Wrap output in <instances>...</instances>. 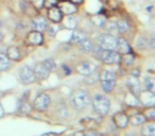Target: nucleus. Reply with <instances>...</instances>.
Returning <instances> with one entry per match:
<instances>
[{"label":"nucleus","mask_w":155,"mask_h":136,"mask_svg":"<svg viewBox=\"0 0 155 136\" xmlns=\"http://www.w3.org/2000/svg\"><path fill=\"white\" fill-rule=\"evenodd\" d=\"M70 103L77 110H83L91 104V98H89L87 91H83V89H77L71 94Z\"/></svg>","instance_id":"1"},{"label":"nucleus","mask_w":155,"mask_h":136,"mask_svg":"<svg viewBox=\"0 0 155 136\" xmlns=\"http://www.w3.org/2000/svg\"><path fill=\"white\" fill-rule=\"evenodd\" d=\"M91 103H93V106H94V108H95V111L99 115L104 116V115L108 114V112H110V102L105 96L97 94V95L94 96L93 100H91Z\"/></svg>","instance_id":"2"},{"label":"nucleus","mask_w":155,"mask_h":136,"mask_svg":"<svg viewBox=\"0 0 155 136\" xmlns=\"http://www.w3.org/2000/svg\"><path fill=\"white\" fill-rule=\"evenodd\" d=\"M118 44V37L110 33L101 34L98 37V45L101 46L104 50H116Z\"/></svg>","instance_id":"3"},{"label":"nucleus","mask_w":155,"mask_h":136,"mask_svg":"<svg viewBox=\"0 0 155 136\" xmlns=\"http://www.w3.org/2000/svg\"><path fill=\"white\" fill-rule=\"evenodd\" d=\"M101 61L104 64L107 65L118 64L121 61V54L118 53L116 50H103L101 55Z\"/></svg>","instance_id":"4"},{"label":"nucleus","mask_w":155,"mask_h":136,"mask_svg":"<svg viewBox=\"0 0 155 136\" xmlns=\"http://www.w3.org/2000/svg\"><path fill=\"white\" fill-rule=\"evenodd\" d=\"M18 77L19 80L21 81L24 84H32L36 80V77L33 71V69H31L29 66H24L19 69L18 72Z\"/></svg>","instance_id":"5"},{"label":"nucleus","mask_w":155,"mask_h":136,"mask_svg":"<svg viewBox=\"0 0 155 136\" xmlns=\"http://www.w3.org/2000/svg\"><path fill=\"white\" fill-rule=\"evenodd\" d=\"M50 97L47 95V94H39L35 97L34 101H33V106L36 108L39 112H43V111H46L50 105Z\"/></svg>","instance_id":"6"},{"label":"nucleus","mask_w":155,"mask_h":136,"mask_svg":"<svg viewBox=\"0 0 155 136\" xmlns=\"http://www.w3.org/2000/svg\"><path fill=\"white\" fill-rule=\"evenodd\" d=\"M138 101L141 102L142 105L147 106V108L155 106V95L148 89L144 91H140L138 95Z\"/></svg>","instance_id":"7"},{"label":"nucleus","mask_w":155,"mask_h":136,"mask_svg":"<svg viewBox=\"0 0 155 136\" xmlns=\"http://www.w3.org/2000/svg\"><path fill=\"white\" fill-rule=\"evenodd\" d=\"M97 70V65L93 62H82L77 66V71L82 76H88Z\"/></svg>","instance_id":"8"},{"label":"nucleus","mask_w":155,"mask_h":136,"mask_svg":"<svg viewBox=\"0 0 155 136\" xmlns=\"http://www.w3.org/2000/svg\"><path fill=\"white\" fill-rule=\"evenodd\" d=\"M33 71H34L36 79H39V80H45V79H47L48 77H49L51 70H50L49 68H48V67L46 66L43 62H41V63H37V64L35 65Z\"/></svg>","instance_id":"9"},{"label":"nucleus","mask_w":155,"mask_h":136,"mask_svg":"<svg viewBox=\"0 0 155 136\" xmlns=\"http://www.w3.org/2000/svg\"><path fill=\"white\" fill-rule=\"evenodd\" d=\"M63 12L61 11V9L56 5H53V7H50L49 10H48V18L51 20L54 24H58L63 20Z\"/></svg>","instance_id":"10"},{"label":"nucleus","mask_w":155,"mask_h":136,"mask_svg":"<svg viewBox=\"0 0 155 136\" xmlns=\"http://www.w3.org/2000/svg\"><path fill=\"white\" fill-rule=\"evenodd\" d=\"M27 41H28V44H30L32 46H39L43 44L44 36L41 34V32L33 30L27 35Z\"/></svg>","instance_id":"11"},{"label":"nucleus","mask_w":155,"mask_h":136,"mask_svg":"<svg viewBox=\"0 0 155 136\" xmlns=\"http://www.w3.org/2000/svg\"><path fill=\"white\" fill-rule=\"evenodd\" d=\"M31 27L34 31H38V32H44V31L47 30L48 25H47V20L45 19L41 16H37L34 17L31 22Z\"/></svg>","instance_id":"12"},{"label":"nucleus","mask_w":155,"mask_h":136,"mask_svg":"<svg viewBox=\"0 0 155 136\" xmlns=\"http://www.w3.org/2000/svg\"><path fill=\"white\" fill-rule=\"evenodd\" d=\"M127 85L129 87L130 91H131L133 95L138 96L140 93V83L138 81L137 77L134 76H130L129 78L127 79Z\"/></svg>","instance_id":"13"},{"label":"nucleus","mask_w":155,"mask_h":136,"mask_svg":"<svg viewBox=\"0 0 155 136\" xmlns=\"http://www.w3.org/2000/svg\"><path fill=\"white\" fill-rule=\"evenodd\" d=\"M116 51L118 53L122 54H127V53H131L132 52V47L129 44V41L124 38V37H119L118 38V44H117V48Z\"/></svg>","instance_id":"14"},{"label":"nucleus","mask_w":155,"mask_h":136,"mask_svg":"<svg viewBox=\"0 0 155 136\" xmlns=\"http://www.w3.org/2000/svg\"><path fill=\"white\" fill-rule=\"evenodd\" d=\"M58 8L63 12V14H66V15H73V14H75L78 12L77 5H73L72 2H69L68 0L67 1H62Z\"/></svg>","instance_id":"15"},{"label":"nucleus","mask_w":155,"mask_h":136,"mask_svg":"<svg viewBox=\"0 0 155 136\" xmlns=\"http://www.w3.org/2000/svg\"><path fill=\"white\" fill-rule=\"evenodd\" d=\"M113 120H114L115 124H116L118 128H120V129H124V128L127 125V123H129L130 119H129V117L124 114V113L120 112V113H116V114L114 115Z\"/></svg>","instance_id":"16"},{"label":"nucleus","mask_w":155,"mask_h":136,"mask_svg":"<svg viewBox=\"0 0 155 136\" xmlns=\"http://www.w3.org/2000/svg\"><path fill=\"white\" fill-rule=\"evenodd\" d=\"M7 56L10 61H18L20 58V51L16 46H11L7 50Z\"/></svg>","instance_id":"17"},{"label":"nucleus","mask_w":155,"mask_h":136,"mask_svg":"<svg viewBox=\"0 0 155 136\" xmlns=\"http://www.w3.org/2000/svg\"><path fill=\"white\" fill-rule=\"evenodd\" d=\"M86 38V34L84 32L80 30H75L73 31V33L71 34V37H70V43L72 44H80L82 41Z\"/></svg>","instance_id":"18"},{"label":"nucleus","mask_w":155,"mask_h":136,"mask_svg":"<svg viewBox=\"0 0 155 136\" xmlns=\"http://www.w3.org/2000/svg\"><path fill=\"white\" fill-rule=\"evenodd\" d=\"M117 22V30H118V32L120 33V34H125V33L130 30V28H131L129 22H127V19H124V18L119 19L118 22Z\"/></svg>","instance_id":"19"},{"label":"nucleus","mask_w":155,"mask_h":136,"mask_svg":"<svg viewBox=\"0 0 155 136\" xmlns=\"http://www.w3.org/2000/svg\"><path fill=\"white\" fill-rule=\"evenodd\" d=\"M141 134L143 136H155V122H149L142 127Z\"/></svg>","instance_id":"20"},{"label":"nucleus","mask_w":155,"mask_h":136,"mask_svg":"<svg viewBox=\"0 0 155 136\" xmlns=\"http://www.w3.org/2000/svg\"><path fill=\"white\" fill-rule=\"evenodd\" d=\"M106 17L101 14H97V15H94L91 17V22L94 24V26L98 27V28H102V27L105 26L106 24Z\"/></svg>","instance_id":"21"},{"label":"nucleus","mask_w":155,"mask_h":136,"mask_svg":"<svg viewBox=\"0 0 155 136\" xmlns=\"http://www.w3.org/2000/svg\"><path fill=\"white\" fill-rule=\"evenodd\" d=\"M79 45V49L81 50L82 52H91L93 50V47H94V44L91 39H87L85 38L84 41H82L80 44H78Z\"/></svg>","instance_id":"22"},{"label":"nucleus","mask_w":155,"mask_h":136,"mask_svg":"<svg viewBox=\"0 0 155 136\" xmlns=\"http://www.w3.org/2000/svg\"><path fill=\"white\" fill-rule=\"evenodd\" d=\"M64 26L65 28L70 29V30H74L78 26V20L72 15H67V17L64 20Z\"/></svg>","instance_id":"23"},{"label":"nucleus","mask_w":155,"mask_h":136,"mask_svg":"<svg viewBox=\"0 0 155 136\" xmlns=\"http://www.w3.org/2000/svg\"><path fill=\"white\" fill-rule=\"evenodd\" d=\"M116 86V80H103L101 81V87L105 93H110Z\"/></svg>","instance_id":"24"},{"label":"nucleus","mask_w":155,"mask_h":136,"mask_svg":"<svg viewBox=\"0 0 155 136\" xmlns=\"http://www.w3.org/2000/svg\"><path fill=\"white\" fill-rule=\"evenodd\" d=\"M146 121H147V118L144 117L143 114H136L130 119L129 122H131L133 125H141V124H143Z\"/></svg>","instance_id":"25"},{"label":"nucleus","mask_w":155,"mask_h":136,"mask_svg":"<svg viewBox=\"0 0 155 136\" xmlns=\"http://www.w3.org/2000/svg\"><path fill=\"white\" fill-rule=\"evenodd\" d=\"M10 58L7 56V54L0 53V70L1 71H5V70H8L10 67Z\"/></svg>","instance_id":"26"},{"label":"nucleus","mask_w":155,"mask_h":136,"mask_svg":"<svg viewBox=\"0 0 155 136\" xmlns=\"http://www.w3.org/2000/svg\"><path fill=\"white\" fill-rule=\"evenodd\" d=\"M134 60H135V56H134V54L131 52V53L122 54V55H121V61H120V62H122L123 65H125V66L130 67V66H132V65H133Z\"/></svg>","instance_id":"27"},{"label":"nucleus","mask_w":155,"mask_h":136,"mask_svg":"<svg viewBox=\"0 0 155 136\" xmlns=\"http://www.w3.org/2000/svg\"><path fill=\"white\" fill-rule=\"evenodd\" d=\"M100 80H116V74L114 71H110V70H102L99 75Z\"/></svg>","instance_id":"28"},{"label":"nucleus","mask_w":155,"mask_h":136,"mask_svg":"<svg viewBox=\"0 0 155 136\" xmlns=\"http://www.w3.org/2000/svg\"><path fill=\"white\" fill-rule=\"evenodd\" d=\"M99 79H100L99 74H97V72L95 71V72H93V74L88 75V76H85L84 82L88 85H93V84H95Z\"/></svg>","instance_id":"29"},{"label":"nucleus","mask_w":155,"mask_h":136,"mask_svg":"<svg viewBox=\"0 0 155 136\" xmlns=\"http://www.w3.org/2000/svg\"><path fill=\"white\" fill-rule=\"evenodd\" d=\"M125 103L127 104H129V105H133V106H135V105H137L138 104V98H137V96H135V95H133L132 93H130V94H127V96H125Z\"/></svg>","instance_id":"30"},{"label":"nucleus","mask_w":155,"mask_h":136,"mask_svg":"<svg viewBox=\"0 0 155 136\" xmlns=\"http://www.w3.org/2000/svg\"><path fill=\"white\" fill-rule=\"evenodd\" d=\"M104 27H105L107 33H110V34H113V33L116 32V31L118 32V30H117V22H106V24Z\"/></svg>","instance_id":"31"},{"label":"nucleus","mask_w":155,"mask_h":136,"mask_svg":"<svg viewBox=\"0 0 155 136\" xmlns=\"http://www.w3.org/2000/svg\"><path fill=\"white\" fill-rule=\"evenodd\" d=\"M146 87L148 91L155 95V78H149L146 81Z\"/></svg>","instance_id":"32"},{"label":"nucleus","mask_w":155,"mask_h":136,"mask_svg":"<svg viewBox=\"0 0 155 136\" xmlns=\"http://www.w3.org/2000/svg\"><path fill=\"white\" fill-rule=\"evenodd\" d=\"M103 48L101 47V46L99 45H96L93 47V50H91V52H93L94 56H95L96 58H98V60H101V55H102V52H103Z\"/></svg>","instance_id":"33"},{"label":"nucleus","mask_w":155,"mask_h":136,"mask_svg":"<svg viewBox=\"0 0 155 136\" xmlns=\"http://www.w3.org/2000/svg\"><path fill=\"white\" fill-rule=\"evenodd\" d=\"M143 115H144V117H146L147 119H150V120L155 119V108H154V106L148 108L146 110V112H144Z\"/></svg>","instance_id":"34"},{"label":"nucleus","mask_w":155,"mask_h":136,"mask_svg":"<svg viewBox=\"0 0 155 136\" xmlns=\"http://www.w3.org/2000/svg\"><path fill=\"white\" fill-rule=\"evenodd\" d=\"M136 45H137L138 49H144V48L148 47V39H146L143 36H139Z\"/></svg>","instance_id":"35"},{"label":"nucleus","mask_w":155,"mask_h":136,"mask_svg":"<svg viewBox=\"0 0 155 136\" xmlns=\"http://www.w3.org/2000/svg\"><path fill=\"white\" fill-rule=\"evenodd\" d=\"M74 136H99V134L95 131H81L77 132Z\"/></svg>","instance_id":"36"},{"label":"nucleus","mask_w":155,"mask_h":136,"mask_svg":"<svg viewBox=\"0 0 155 136\" xmlns=\"http://www.w3.org/2000/svg\"><path fill=\"white\" fill-rule=\"evenodd\" d=\"M148 47L152 50H155V33L151 34L148 38Z\"/></svg>","instance_id":"37"},{"label":"nucleus","mask_w":155,"mask_h":136,"mask_svg":"<svg viewBox=\"0 0 155 136\" xmlns=\"http://www.w3.org/2000/svg\"><path fill=\"white\" fill-rule=\"evenodd\" d=\"M43 63L50 70H53L54 68H55V63H54V61L52 60V58H46L45 61H43Z\"/></svg>","instance_id":"38"},{"label":"nucleus","mask_w":155,"mask_h":136,"mask_svg":"<svg viewBox=\"0 0 155 136\" xmlns=\"http://www.w3.org/2000/svg\"><path fill=\"white\" fill-rule=\"evenodd\" d=\"M45 1L46 0H32V3L36 9L39 10L45 5Z\"/></svg>","instance_id":"39"},{"label":"nucleus","mask_w":155,"mask_h":136,"mask_svg":"<svg viewBox=\"0 0 155 136\" xmlns=\"http://www.w3.org/2000/svg\"><path fill=\"white\" fill-rule=\"evenodd\" d=\"M20 110H21L24 113H29V112H30V110H31V108H30V106H29L28 104H26V103H25V104H24V106H22V108H20Z\"/></svg>","instance_id":"40"},{"label":"nucleus","mask_w":155,"mask_h":136,"mask_svg":"<svg viewBox=\"0 0 155 136\" xmlns=\"http://www.w3.org/2000/svg\"><path fill=\"white\" fill-rule=\"evenodd\" d=\"M70 2H72L75 5H82L84 2V0H70Z\"/></svg>","instance_id":"41"},{"label":"nucleus","mask_w":155,"mask_h":136,"mask_svg":"<svg viewBox=\"0 0 155 136\" xmlns=\"http://www.w3.org/2000/svg\"><path fill=\"white\" fill-rule=\"evenodd\" d=\"M3 116H5V108H3V106L0 104V118Z\"/></svg>","instance_id":"42"},{"label":"nucleus","mask_w":155,"mask_h":136,"mask_svg":"<svg viewBox=\"0 0 155 136\" xmlns=\"http://www.w3.org/2000/svg\"><path fill=\"white\" fill-rule=\"evenodd\" d=\"M63 68H64L65 74H66V75H70V69H68V67H66V66L64 65V66H63Z\"/></svg>","instance_id":"43"},{"label":"nucleus","mask_w":155,"mask_h":136,"mask_svg":"<svg viewBox=\"0 0 155 136\" xmlns=\"http://www.w3.org/2000/svg\"><path fill=\"white\" fill-rule=\"evenodd\" d=\"M132 76L137 77L138 78V76H139V71H138V69H135V71H132Z\"/></svg>","instance_id":"44"},{"label":"nucleus","mask_w":155,"mask_h":136,"mask_svg":"<svg viewBox=\"0 0 155 136\" xmlns=\"http://www.w3.org/2000/svg\"><path fill=\"white\" fill-rule=\"evenodd\" d=\"M124 136H136L135 134H130V133H127V134H125Z\"/></svg>","instance_id":"45"},{"label":"nucleus","mask_w":155,"mask_h":136,"mask_svg":"<svg viewBox=\"0 0 155 136\" xmlns=\"http://www.w3.org/2000/svg\"><path fill=\"white\" fill-rule=\"evenodd\" d=\"M1 39H3V34L0 32V41H1Z\"/></svg>","instance_id":"46"},{"label":"nucleus","mask_w":155,"mask_h":136,"mask_svg":"<svg viewBox=\"0 0 155 136\" xmlns=\"http://www.w3.org/2000/svg\"><path fill=\"white\" fill-rule=\"evenodd\" d=\"M58 1H61V2H62V1H67V0H58Z\"/></svg>","instance_id":"47"},{"label":"nucleus","mask_w":155,"mask_h":136,"mask_svg":"<svg viewBox=\"0 0 155 136\" xmlns=\"http://www.w3.org/2000/svg\"><path fill=\"white\" fill-rule=\"evenodd\" d=\"M102 1H103V2H105V1H107V0H102Z\"/></svg>","instance_id":"48"}]
</instances>
